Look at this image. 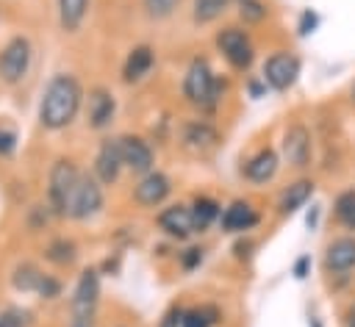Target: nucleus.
I'll return each mask as SVG.
<instances>
[{
    "label": "nucleus",
    "mask_w": 355,
    "mask_h": 327,
    "mask_svg": "<svg viewBox=\"0 0 355 327\" xmlns=\"http://www.w3.org/2000/svg\"><path fill=\"white\" fill-rule=\"evenodd\" d=\"M333 219L338 227L355 233V188H341L333 197Z\"/></svg>",
    "instance_id": "5701e85b"
},
{
    "label": "nucleus",
    "mask_w": 355,
    "mask_h": 327,
    "mask_svg": "<svg viewBox=\"0 0 355 327\" xmlns=\"http://www.w3.org/2000/svg\"><path fill=\"white\" fill-rule=\"evenodd\" d=\"M191 211V222H194V233H205L214 222H219V213H222V205L208 197V194H197L189 205Z\"/></svg>",
    "instance_id": "412c9836"
},
{
    "label": "nucleus",
    "mask_w": 355,
    "mask_h": 327,
    "mask_svg": "<svg viewBox=\"0 0 355 327\" xmlns=\"http://www.w3.org/2000/svg\"><path fill=\"white\" fill-rule=\"evenodd\" d=\"M263 83L269 86V89H275V91H288L294 83H297V78H300V72H302V64H300V58L294 55V53H288V50H277V53H272L266 61H263Z\"/></svg>",
    "instance_id": "6e6552de"
},
{
    "label": "nucleus",
    "mask_w": 355,
    "mask_h": 327,
    "mask_svg": "<svg viewBox=\"0 0 355 327\" xmlns=\"http://www.w3.org/2000/svg\"><path fill=\"white\" fill-rule=\"evenodd\" d=\"M83 105V86L72 72H58L47 80L39 100V125L44 130L69 127Z\"/></svg>",
    "instance_id": "f257e3e1"
},
{
    "label": "nucleus",
    "mask_w": 355,
    "mask_h": 327,
    "mask_svg": "<svg viewBox=\"0 0 355 327\" xmlns=\"http://www.w3.org/2000/svg\"><path fill=\"white\" fill-rule=\"evenodd\" d=\"M316 222H319V205H313V208H311V213H308V219H305V224H308V227L313 230V227H316Z\"/></svg>",
    "instance_id": "4c0bfd02"
},
{
    "label": "nucleus",
    "mask_w": 355,
    "mask_h": 327,
    "mask_svg": "<svg viewBox=\"0 0 355 327\" xmlns=\"http://www.w3.org/2000/svg\"><path fill=\"white\" fill-rule=\"evenodd\" d=\"M155 67V50L150 44H136L130 47L125 64H122V80L125 83H141Z\"/></svg>",
    "instance_id": "6ab92c4d"
},
{
    "label": "nucleus",
    "mask_w": 355,
    "mask_h": 327,
    "mask_svg": "<svg viewBox=\"0 0 355 327\" xmlns=\"http://www.w3.org/2000/svg\"><path fill=\"white\" fill-rule=\"evenodd\" d=\"M349 100H352V105H355V80H352V86H349Z\"/></svg>",
    "instance_id": "a19ab883"
},
{
    "label": "nucleus",
    "mask_w": 355,
    "mask_h": 327,
    "mask_svg": "<svg viewBox=\"0 0 355 327\" xmlns=\"http://www.w3.org/2000/svg\"><path fill=\"white\" fill-rule=\"evenodd\" d=\"M280 155L291 169H305L311 166V155H313V139L311 130L302 122H291L283 133L280 141Z\"/></svg>",
    "instance_id": "1a4fd4ad"
},
{
    "label": "nucleus",
    "mask_w": 355,
    "mask_h": 327,
    "mask_svg": "<svg viewBox=\"0 0 355 327\" xmlns=\"http://www.w3.org/2000/svg\"><path fill=\"white\" fill-rule=\"evenodd\" d=\"M277 169H280V155H277V150H275V147H261L258 152H252V155L247 158V164L241 166V175H244L250 183L263 186V183H269V180L277 175Z\"/></svg>",
    "instance_id": "a211bd4d"
},
{
    "label": "nucleus",
    "mask_w": 355,
    "mask_h": 327,
    "mask_svg": "<svg viewBox=\"0 0 355 327\" xmlns=\"http://www.w3.org/2000/svg\"><path fill=\"white\" fill-rule=\"evenodd\" d=\"M155 224H158V230H161L166 238H172V241H186V238L194 236L191 211H189V205H183V202H175V205L161 208L158 216H155Z\"/></svg>",
    "instance_id": "2eb2a0df"
},
{
    "label": "nucleus",
    "mask_w": 355,
    "mask_h": 327,
    "mask_svg": "<svg viewBox=\"0 0 355 327\" xmlns=\"http://www.w3.org/2000/svg\"><path fill=\"white\" fill-rule=\"evenodd\" d=\"M125 164H122V150H119V139H103L94 155V166L92 175L103 183V186H114L122 175Z\"/></svg>",
    "instance_id": "4468645a"
},
{
    "label": "nucleus",
    "mask_w": 355,
    "mask_h": 327,
    "mask_svg": "<svg viewBox=\"0 0 355 327\" xmlns=\"http://www.w3.org/2000/svg\"><path fill=\"white\" fill-rule=\"evenodd\" d=\"M183 310H186V308H180L178 302H175V305H169V308L164 310V316H161L158 327H180V321H183Z\"/></svg>",
    "instance_id": "473e14b6"
},
{
    "label": "nucleus",
    "mask_w": 355,
    "mask_h": 327,
    "mask_svg": "<svg viewBox=\"0 0 355 327\" xmlns=\"http://www.w3.org/2000/svg\"><path fill=\"white\" fill-rule=\"evenodd\" d=\"M42 274H44V272H42L36 263L22 260V263L11 272V285H14L17 291H22V294H36V285H39Z\"/></svg>",
    "instance_id": "a878e982"
},
{
    "label": "nucleus",
    "mask_w": 355,
    "mask_h": 327,
    "mask_svg": "<svg viewBox=\"0 0 355 327\" xmlns=\"http://www.w3.org/2000/svg\"><path fill=\"white\" fill-rule=\"evenodd\" d=\"M313 188H316V183L311 180V177H300V180H294V183H288V188L280 194V200H277V213L280 216H291L294 211H300L311 197H313Z\"/></svg>",
    "instance_id": "aec40b11"
},
{
    "label": "nucleus",
    "mask_w": 355,
    "mask_h": 327,
    "mask_svg": "<svg viewBox=\"0 0 355 327\" xmlns=\"http://www.w3.org/2000/svg\"><path fill=\"white\" fill-rule=\"evenodd\" d=\"M236 6L244 25H261L269 17V6L263 0H236Z\"/></svg>",
    "instance_id": "cd10ccee"
},
{
    "label": "nucleus",
    "mask_w": 355,
    "mask_h": 327,
    "mask_svg": "<svg viewBox=\"0 0 355 327\" xmlns=\"http://www.w3.org/2000/svg\"><path fill=\"white\" fill-rule=\"evenodd\" d=\"M31 61H33V47L25 36H14L3 44L0 50V80L8 86H17L25 80V75L31 72Z\"/></svg>",
    "instance_id": "423d86ee"
},
{
    "label": "nucleus",
    "mask_w": 355,
    "mask_h": 327,
    "mask_svg": "<svg viewBox=\"0 0 355 327\" xmlns=\"http://www.w3.org/2000/svg\"><path fill=\"white\" fill-rule=\"evenodd\" d=\"M105 205V191H103V183L94 177V175H80L75 191H72V200H69V208H67V219H75V222H89L94 219Z\"/></svg>",
    "instance_id": "39448f33"
},
{
    "label": "nucleus",
    "mask_w": 355,
    "mask_h": 327,
    "mask_svg": "<svg viewBox=\"0 0 355 327\" xmlns=\"http://www.w3.org/2000/svg\"><path fill=\"white\" fill-rule=\"evenodd\" d=\"M252 249H255V241H252V238H241V241L233 244V255H236L239 260H247V258L252 255Z\"/></svg>",
    "instance_id": "e433bc0d"
},
{
    "label": "nucleus",
    "mask_w": 355,
    "mask_h": 327,
    "mask_svg": "<svg viewBox=\"0 0 355 327\" xmlns=\"http://www.w3.org/2000/svg\"><path fill=\"white\" fill-rule=\"evenodd\" d=\"M180 141L194 155H208L222 144V133L208 119H189L180 130Z\"/></svg>",
    "instance_id": "9b49d317"
},
{
    "label": "nucleus",
    "mask_w": 355,
    "mask_h": 327,
    "mask_svg": "<svg viewBox=\"0 0 355 327\" xmlns=\"http://www.w3.org/2000/svg\"><path fill=\"white\" fill-rule=\"evenodd\" d=\"M344 327H355V308H352V313L347 316V321H344Z\"/></svg>",
    "instance_id": "ea45409f"
},
{
    "label": "nucleus",
    "mask_w": 355,
    "mask_h": 327,
    "mask_svg": "<svg viewBox=\"0 0 355 327\" xmlns=\"http://www.w3.org/2000/svg\"><path fill=\"white\" fill-rule=\"evenodd\" d=\"M36 294H39L42 299H55V297H61V280L53 277V274H42V280H39V285H36Z\"/></svg>",
    "instance_id": "2f4dec72"
},
{
    "label": "nucleus",
    "mask_w": 355,
    "mask_h": 327,
    "mask_svg": "<svg viewBox=\"0 0 355 327\" xmlns=\"http://www.w3.org/2000/svg\"><path fill=\"white\" fill-rule=\"evenodd\" d=\"M311 327H322V324H319V321H316V319H311Z\"/></svg>",
    "instance_id": "79ce46f5"
},
{
    "label": "nucleus",
    "mask_w": 355,
    "mask_h": 327,
    "mask_svg": "<svg viewBox=\"0 0 355 327\" xmlns=\"http://www.w3.org/2000/svg\"><path fill=\"white\" fill-rule=\"evenodd\" d=\"M222 319V310L216 305H197V308H186L183 310V321L180 327H214Z\"/></svg>",
    "instance_id": "bb28decb"
},
{
    "label": "nucleus",
    "mask_w": 355,
    "mask_h": 327,
    "mask_svg": "<svg viewBox=\"0 0 355 327\" xmlns=\"http://www.w3.org/2000/svg\"><path fill=\"white\" fill-rule=\"evenodd\" d=\"M214 44H216V50L222 53V58L227 61V67L236 69V72H247V69L252 67V61H255L252 39H250V33H247L244 28H239V25H225V28H219L216 36H214Z\"/></svg>",
    "instance_id": "20e7f679"
},
{
    "label": "nucleus",
    "mask_w": 355,
    "mask_h": 327,
    "mask_svg": "<svg viewBox=\"0 0 355 327\" xmlns=\"http://www.w3.org/2000/svg\"><path fill=\"white\" fill-rule=\"evenodd\" d=\"M69 327H94V319H69Z\"/></svg>",
    "instance_id": "58836bf2"
},
{
    "label": "nucleus",
    "mask_w": 355,
    "mask_h": 327,
    "mask_svg": "<svg viewBox=\"0 0 355 327\" xmlns=\"http://www.w3.org/2000/svg\"><path fill=\"white\" fill-rule=\"evenodd\" d=\"M44 258L53 263V266H72L78 260V244L72 238H53L47 247H44Z\"/></svg>",
    "instance_id": "b1692460"
},
{
    "label": "nucleus",
    "mask_w": 355,
    "mask_h": 327,
    "mask_svg": "<svg viewBox=\"0 0 355 327\" xmlns=\"http://www.w3.org/2000/svg\"><path fill=\"white\" fill-rule=\"evenodd\" d=\"M100 305V272L83 269L69 297V319H94Z\"/></svg>",
    "instance_id": "0eeeda50"
},
{
    "label": "nucleus",
    "mask_w": 355,
    "mask_h": 327,
    "mask_svg": "<svg viewBox=\"0 0 355 327\" xmlns=\"http://www.w3.org/2000/svg\"><path fill=\"white\" fill-rule=\"evenodd\" d=\"M180 6V0H141V8L150 19L161 22V19H169L175 14V8Z\"/></svg>",
    "instance_id": "c85d7f7f"
},
{
    "label": "nucleus",
    "mask_w": 355,
    "mask_h": 327,
    "mask_svg": "<svg viewBox=\"0 0 355 327\" xmlns=\"http://www.w3.org/2000/svg\"><path fill=\"white\" fill-rule=\"evenodd\" d=\"M316 25H319V17H316L311 8H305V11L300 14V25H297V33H300V36H308V33H313V30H316Z\"/></svg>",
    "instance_id": "72a5a7b5"
},
{
    "label": "nucleus",
    "mask_w": 355,
    "mask_h": 327,
    "mask_svg": "<svg viewBox=\"0 0 355 327\" xmlns=\"http://www.w3.org/2000/svg\"><path fill=\"white\" fill-rule=\"evenodd\" d=\"M116 116V97L111 89L105 86H94L89 89V97H86V125L92 130H105L111 127Z\"/></svg>",
    "instance_id": "ddd939ff"
},
{
    "label": "nucleus",
    "mask_w": 355,
    "mask_h": 327,
    "mask_svg": "<svg viewBox=\"0 0 355 327\" xmlns=\"http://www.w3.org/2000/svg\"><path fill=\"white\" fill-rule=\"evenodd\" d=\"M202 258H205V249H202V247H197V244L186 247V249L178 255V260H180V269H183V272H194V269L202 263Z\"/></svg>",
    "instance_id": "c756f323"
},
{
    "label": "nucleus",
    "mask_w": 355,
    "mask_h": 327,
    "mask_svg": "<svg viewBox=\"0 0 355 327\" xmlns=\"http://www.w3.org/2000/svg\"><path fill=\"white\" fill-rule=\"evenodd\" d=\"M322 263H324V272H330V274L352 272L355 269V233L336 236L333 241H327Z\"/></svg>",
    "instance_id": "dca6fc26"
},
{
    "label": "nucleus",
    "mask_w": 355,
    "mask_h": 327,
    "mask_svg": "<svg viewBox=\"0 0 355 327\" xmlns=\"http://www.w3.org/2000/svg\"><path fill=\"white\" fill-rule=\"evenodd\" d=\"M17 150V133L8 127H0V158H8Z\"/></svg>",
    "instance_id": "f704fd0d"
},
{
    "label": "nucleus",
    "mask_w": 355,
    "mask_h": 327,
    "mask_svg": "<svg viewBox=\"0 0 355 327\" xmlns=\"http://www.w3.org/2000/svg\"><path fill=\"white\" fill-rule=\"evenodd\" d=\"M119 150H122V164L128 172L141 177L155 169V152L147 139H141L136 133H125V136H119Z\"/></svg>",
    "instance_id": "9d476101"
},
{
    "label": "nucleus",
    "mask_w": 355,
    "mask_h": 327,
    "mask_svg": "<svg viewBox=\"0 0 355 327\" xmlns=\"http://www.w3.org/2000/svg\"><path fill=\"white\" fill-rule=\"evenodd\" d=\"M58 3V25L64 33H78L89 14V0H55Z\"/></svg>",
    "instance_id": "4be33fe9"
},
{
    "label": "nucleus",
    "mask_w": 355,
    "mask_h": 327,
    "mask_svg": "<svg viewBox=\"0 0 355 327\" xmlns=\"http://www.w3.org/2000/svg\"><path fill=\"white\" fill-rule=\"evenodd\" d=\"M31 324V313L22 308H6L0 313V327H28Z\"/></svg>",
    "instance_id": "7c9ffc66"
},
{
    "label": "nucleus",
    "mask_w": 355,
    "mask_h": 327,
    "mask_svg": "<svg viewBox=\"0 0 355 327\" xmlns=\"http://www.w3.org/2000/svg\"><path fill=\"white\" fill-rule=\"evenodd\" d=\"M258 222H261V213L247 200H233L219 213V230L222 233H250L252 227H258Z\"/></svg>",
    "instance_id": "f3484780"
},
{
    "label": "nucleus",
    "mask_w": 355,
    "mask_h": 327,
    "mask_svg": "<svg viewBox=\"0 0 355 327\" xmlns=\"http://www.w3.org/2000/svg\"><path fill=\"white\" fill-rule=\"evenodd\" d=\"M80 169L72 158H55L53 166H50V175H47V208L53 216L58 219H67V208H69V200H72V191L80 180Z\"/></svg>",
    "instance_id": "7ed1b4c3"
},
{
    "label": "nucleus",
    "mask_w": 355,
    "mask_h": 327,
    "mask_svg": "<svg viewBox=\"0 0 355 327\" xmlns=\"http://www.w3.org/2000/svg\"><path fill=\"white\" fill-rule=\"evenodd\" d=\"M291 274H294L297 280H305V277L311 274V255H300V258L294 260V266H291Z\"/></svg>",
    "instance_id": "c9c22d12"
},
{
    "label": "nucleus",
    "mask_w": 355,
    "mask_h": 327,
    "mask_svg": "<svg viewBox=\"0 0 355 327\" xmlns=\"http://www.w3.org/2000/svg\"><path fill=\"white\" fill-rule=\"evenodd\" d=\"M222 80L214 72L211 61L205 55H194L186 67L183 75V97L189 105H194L197 111H216L219 100H222Z\"/></svg>",
    "instance_id": "f03ea898"
},
{
    "label": "nucleus",
    "mask_w": 355,
    "mask_h": 327,
    "mask_svg": "<svg viewBox=\"0 0 355 327\" xmlns=\"http://www.w3.org/2000/svg\"><path fill=\"white\" fill-rule=\"evenodd\" d=\"M230 0H191V22L194 25H211L227 11Z\"/></svg>",
    "instance_id": "393cba45"
},
{
    "label": "nucleus",
    "mask_w": 355,
    "mask_h": 327,
    "mask_svg": "<svg viewBox=\"0 0 355 327\" xmlns=\"http://www.w3.org/2000/svg\"><path fill=\"white\" fill-rule=\"evenodd\" d=\"M169 194H172V177L158 169L141 175L139 183L133 186V202L139 208H158L161 202H166Z\"/></svg>",
    "instance_id": "f8f14e48"
}]
</instances>
